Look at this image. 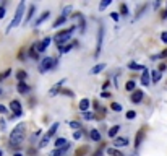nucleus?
<instances>
[{"label":"nucleus","mask_w":167,"mask_h":156,"mask_svg":"<svg viewBox=\"0 0 167 156\" xmlns=\"http://www.w3.org/2000/svg\"><path fill=\"white\" fill-rule=\"evenodd\" d=\"M0 156H3V151H2V150H0Z\"/></svg>","instance_id":"de8ad7c7"},{"label":"nucleus","mask_w":167,"mask_h":156,"mask_svg":"<svg viewBox=\"0 0 167 156\" xmlns=\"http://www.w3.org/2000/svg\"><path fill=\"white\" fill-rule=\"evenodd\" d=\"M49 138H50V137H47V135H45V137L42 138V140H41V143H39V145H41V146L44 148V146H45V145H47V143H49Z\"/></svg>","instance_id":"c85d7f7f"},{"label":"nucleus","mask_w":167,"mask_h":156,"mask_svg":"<svg viewBox=\"0 0 167 156\" xmlns=\"http://www.w3.org/2000/svg\"><path fill=\"white\" fill-rule=\"evenodd\" d=\"M10 73H11V70H10V68H8V70H5L3 73H0V80H5V78H7Z\"/></svg>","instance_id":"c756f323"},{"label":"nucleus","mask_w":167,"mask_h":156,"mask_svg":"<svg viewBox=\"0 0 167 156\" xmlns=\"http://www.w3.org/2000/svg\"><path fill=\"white\" fill-rule=\"evenodd\" d=\"M16 90H18L20 93H26V91H29V86H28L25 82H20L18 86H16Z\"/></svg>","instance_id":"ddd939ff"},{"label":"nucleus","mask_w":167,"mask_h":156,"mask_svg":"<svg viewBox=\"0 0 167 156\" xmlns=\"http://www.w3.org/2000/svg\"><path fill=\"white\" fill-rule=\"evenodd\" d=\"M151 78H153V82H154V83H157L159 80H161V72H157V70L151 72Z\"/></svg>","instance_id":"aec40b11"},{"label":"nucleus","mask_w":167,"mask_h":156,"mask_svg":"<svg viewBox=\"0 0 167 156\" xmlns=\"http://www.w3.org/2000/svg\"><path fill=\"white\" fill-rule=\"evenodd\" d=\"M162 18H164V20H165V18H167V10H165V11H164V15H162Z\"/></svg>","instance_id":"a18cd8bd"},{"label":"nucleus","mask_w":167,"mask_h":156,"mask_svg":"<svg viewBox=\"0 0 167 156\" xmlns=\"http://www.w3.org/2000/svg\"><path fill=\"white\" fill-rule=\"evenodd\" d=\"M107 153L111 154V156H125L122 151H118V150H115V148H109V150H107Z\"/></svg>","instance_id":"f3484780"},{"label":"nucleus","mask_w":167,"mask_h":156,"mask_svg":"<svg viewBox=\"0 0 167 156\" xmlns=\"http://www.w3.org/2000/svg\"><path fill=\"white\" fill-rule=\"evenodd\" d=\"M15 156H23V154H21V153H16V154H15Z\"/></svg>","instance_id":"49530a36"},{"label":"nucleus","mask_w":167,"mask_h":156,"mask_svg":"<svg viewBox=\"0 0 167 156\" xmlns=\"http://www.w3.org/2000/svg\"><path fill=\"white\" fill-rule=\"evenodd\" d=\"M109 5H111V0H102L101 5H99V10H104L106 7H109Z\"/></svg>","instance_id":"cd10ccee"},{"label":"nucleus","mask_w":167,"mask_h":156,"mask_svg":"<svg viewBox=\"0 0 167 156\" xmlns=\"http://www.w3.org/2000/svg\"><path fill=\"white\" fill-rule=\"evenodd\" d=\"M81 135H83V134H81V130H80V132L76 130V132L73 134V138H75V140H80V138H81Z\"/></svg>","instance_id":"473e14b6"},{"label":"nucleus","mask_w":167,"mask_h":156,"mask_svg":"<svg viewBox=\"0 0 167 156\" xmlns=\"http://www.w3.org/2000/svg\"><path fill=\"white\" fill-rule=\"evenodd\" d=\"M57 129H59V124H54V125L49 129V132H47V137H52V135L55 134V132H57Z\"/></svg>","instance_id":"a878e982"},{"label":"nucleus","mask_w":167,"mask_h":156,"mask_svg":"<svg viewBox=\"0 0 167 156\" xmlns=\"http://www.w3.org/2000/svg\"><path fill=\"white\" fill-rule=\"evenodd\" d=\"M70 10H72V7H67L65 10H63V15H62L63 18H67V15H68V11H70Z\"/></svg>","instance_id":"4c0bfd02"},{"label":"nucleus","mask_w":167,"mask_h":156,"mask_svg":"<svg viewBox=\"0 0 167 156\" xmlns=\"http://www.w3.org/2000/svg\"><path fill=\"white\" fill-rule=\"evenodd\" d=\"M125 88H126V91H131V90H135V82H133V80H131V82H126Z\"/></svg>","instance_id":"bb28decb"},{"label":"nucleus","mask_w":167,"mask_h":156,"mask_svg":"<svg viewBox=\"0 0 167 156\" xmlns=\"http://www.w3.org/2000/svg\"><path fill=\"white\" fill-rule=\"evenodd\" d=\"M102 36H104V30L102 28H99V36H97V47H96V54L94 57H97L101 54V47H102Z\"/></svg>","instance_id":"423d86ee"},{"label":"nucleus","mask_w":167,"mask_h":156,"mask_svg":"<svg viewBox=\"0 0 167 156\" xmlns=\"http://www.w3.org/2000/svg\"><path fill=\"white\" fill-rule=\"evenodd\" d=\"M54 145H55V148H65V146H68V142L65 138H57Z\"/></svg>","instance_id":"9b49d317"},{"label":"nucleus","mask_w":167,"mask_h":156,"mask_svg":"<svg viewBox=\"0 0 167 156\" xmlns=\"http://www.w3.org/2000/svg\"><path fill=\"white\" fill-rule=\"evenodd\" d=\"M120 10H122V15H128V8H126V5H122Z\"/></svg>","instance_id":"c9c22d12"},{"label":"nucleus","mask_w":167,"mask_h":156,"mask_svg":"<svg viewBox=\"0 0 167 156\" xmlns=\"http://www.w3.org/2000/svg\"><path fill=\"white\" fill-rule=\"evenodd\" d=\"M135 115H136V112L135 111H128V112H126V119H135Z\"/></svg>","instance_id":"2f4dec72"},{"label":"nucleus","mask_w":167,"mask_h":156,"mask_svg":"<svg viewBox=\"0 0 167 156\" xmlns=\"http://www.w3.org/2000/svg\"><path fill=\"white\" fill-rule=\"evenodd\" d=\"M141 138H143V130H140V132H138V134H136V138H135V146H136V148L140 146V143H141Z\"/></svg>","instance_id":"5701e85b"},{"label":"nucleus","mask_w":167,"mask_h":156,"mask_svg":"<svg viewBox=\"0 0 167 156\" xmlns=\"http://www.w3.org/2000/svg\"><path fill=\"white\" fill-rule=\"evenodd\" d=\"M159 57H167V49H165V50H162V54H161Z\"/></svg>","instance_id":"c03bdc74"},{"label":"nucleus","mask_w":167,"mask_h":156,"mask_svg":"<svg viewBox=\"0 0 167 156\" xmlns=\"http://www.w3.org/2000/svg\"><path fill=\"white\" fill-rule=\"evenodd\" d=\"M34 10H36V7H34V5H31V7H29V11H28V13H26V23H28V21H29V20L33 18V15H34Z\"/></svg>","instance_id":"b1692460"},{"label":"nucleus","mask_w":167,"mask_h":156,"mask_svg":"<svg viewBox=\"0 0 167 156\" xmlns=\"http://www.w3.org/2000/svg\"><path fill=\"white\" fill-rule=\"evenodd\" d=\"M101 96H102V98H109V96H111V94H109L107 91H104V93H101Z\"/></svg>","instance_id":"37998d69"},{"label":"nucleus","mask_w":167,"mask_h":156,"mask_svg":"<svg viewBox=\"0 0 167 156\" xmlns=\"http://www.w3.org/2000/svg\"><path fill=\"white\" fill-rule=\"evenodd\" d=\"M161 39H162V42L167 44V31H164L162 34H161Z\"/></svg>","instance_id":"e433bc0d"},{"label":"nucleus","mask_w":167,"mask_h":156,"mask_svg":"<svg viewBox=\"0 0 167 156\" xmlns=\"http://www.w3.org/2000/svg\"><path fill=\"white\" fill-rule=\"evenodd\" d=\"M0 94H2V90H0Z\"/></svg>","instance_id":"09e8293b"},{"label":"nucleus","mask_w":167,"mask_h":156,"mask_svg":"<svg viewBox=\"0 0 167 156\" xmlns=\"http://www.w3.org/2000/svg\"><path fill=\"white\" fill-rule=\"evenodd\" d=\"M88 107H89V99H81L80 101V109H81V111H86Z\"/></svg>","instance_id":"6ab92c4d"},{"label":"nucleus","mask_w":167,"mask_h":156,"mask_svg":"<svg viewBox=\"0 0 167 156\" xmlns=\"http://www.w3.org/2000/svg\"><path fill=\"white\" fill-rule=\"evenodd\" d=\"M112 109H114V111H117V112H120V111H122V106L117 104V102H112Z\"/></svg>","instance_id":"7c9ffc66"},{"label":"nucleus","mask_w":167,"mask_h":156,"mask_svg":"<svg viewBox=\"0 0 167 156\" xmlns=\"http://www.w3.org/2000/svg\"><path fill=\"white\" fill-rule=\"evenodd\" d=\"M73 30H75V26H72L70 30H65V31H62V33H59L55 36V42L62 47V44L63 42H67L68 39H70V36H72V33H73Z\"/></svg>","instance_id":"7ed1b4c3"},{"label":"nucleus","mask_w":167,"mask_h":156,"mask_svg":"<svg viewBox=\"0 0 167 156\" xmlns=\"http://www.w3.org/2000/svg\"><path fill=\"white\" fill-rule=\"evenodd\" d=\"M104 68H106V63H97V65H96L94 68H91V73H93V75H96V73L102 72Z\"/></svg>","instance_id":"4468645a"},{"label":"nucleus","mask_w":167,"mask_h":156,"mask_svg":"<svg viewBox=\"0 0 167 156\" xmlns=\"http://www.w3.org/2000/svg\"><path fill=\"white\" fill-rule=\"evenodd\" d=\"M3 16H5V8L0 7V18H3Z\"/></svg>","instance_id":"ea45409f"},{"label":"nucleus","mask_w":167,"mask_h":156,"mask_svg":"<svg viewBox=\"0 0 167 156\" xmlns=\"http://www.w3.org/2000/svg\"><path fill=\"white\" fill-rule=\"evenodd\" d=\"M143 99V91H133V94H131V101H133L135 104L141 102Z\"/></svg>","instance_id":"9d476101"},{"label":"nucleus","mask_w":167,"mask_h":156,"mask_svg":"<svg viewBox=\"0 0 167 156\" xmlns=\"http://www.w3.org/2000/svg\"><path fill=\"white\" fill-rule=\"evenodd\" d=\"M149 78H151V73H149V70H146V68H145V70H143V75H141V83L145 85V86H148L149 82H151Z\"/></svg>","instance_id":"6e6552de"},{"label":"nucleus","mask_w":167,"mask_h":156,"mask_svg":"<svg viewBox=\"0 0 167 156\" xmlns=\"http://www.w3.org/2000/svg\"><path fill=\"white\" fill-rule=\"evenodd\" d=\"M29 55L33 57V59H37V49H36V44L31 46V49H29Z\"/></svg>","instance_id":"393cba45"},{"label":"nucleus","mask_w":167,"mask_h":156,"mask_svg":"<svg viewBox=\"0 0 167 156\" xmlns=\"http://www.w3.org/2000/svg\"><path fill=\"white\" fill-rule=\"evenodd\" d=\"M111 16H112V20H115V21H117V20H118V15H117V13H112Z\"/></svg>","instance_id":"a19ab883"},{"label":"nucleus","mask_w":167,"mask_h":156,"mask_svg":"<svg viewBox=\"0 0 167 156\" xmlns=\"http://www.w3.org/2000/svg\"><path fill=\"white\" fill-rule=\"evenodd\" d=\"M50 44V38H45L42 42H39V44H36V49H37V52H44L45 49H47V46Z\"/></svg>","instance_id":"0eeeda50"},{"label":"nucleus","mask_w":167,"mask_h":156,"mask_svg":"<svg viewBox=\"0 0 167 156\" xmlns=\"http://www.w3.org/2000/svg\"><path fill=\"white\" fill-rule=\"evenodd\" d=\"M118 130H120V125H114V127H111V130H109V137H117Z\"/></svg>","instance_id":"dca6fc26"},{"label":"nucleus","mask_w":167,"mask_h":156,"mask_svg":"<svg viewBox=\"0 0 167 156\" xmlns=\"http://www.w3.org/2000/svg\"><path fill=\"white\" fill-rule=\"evenodd\" d=\"M49 13H50V11H44V13H42V15H41V16H39V18L36 20V23H34V25L37 26V25H41L42 21H45V20L49 18Z\"/></svg>","instance_id":"2eb2a0df"},{"label":"nucleus","mask_w":167,"mask_h":156,"mask_svg":"<svg viewBox=\"0 0 167 156\" xmlns=\"http://www.w3.org/2000/svg\"><path fill=\"white\" fill-rule=\"evenodd\" d=\"M23 13H25V3H20L18 5V10H16V13H15V16H13V20H11V23H10V26H8V31L11 30V28H16L21 23V18H23Z\"/></svg>","instance_id":"f03ea898"},{"label":"nucleus","mask_w":167,"mask_h":156,"mask_svg":"<svg viewBox=\"0 0 167 156\" xmlns=\"http://www.w3.org/2000/svg\"><path fill=\"white\" fill-rule=\"evenodd\" d=\"M70 148V145L68 146H65V148H57V150H54L52 153H50V156H62V154H65L67 153V150Z\"/></svg>","instance_id":"f8f14e48"},{"label":"nucleus","mask_w":167,"mask_h":156,"mask_svg":"<svg viewBox=\"0 0 167 156\" xmlns=\"http://www.w3.org/2000/svg\"><path fill=\"white\" fill-rule=\"evenodd\" d=\"M70 127L72 129H80V124L78 122H70Z\"/></svg>","instance_id":"58836bf2"},{"label":"nucleus","mask_w":167,"mask_h":156,"mask_svg":"<svg viewBox=\"0 0 167 156\" xmlns=\"http://www.w3.org/2000/svg\"><path fill=\"white\" fill-rule=\"evenodd\" d=\"M10 109L13 111V114L16 115V117L23 114V112H21V104H20V101H11V102H10Z\"/></svg>","instance_id":"39448f33"},{"label":"nucleus","mask_w":167,"mask_h":156,"mask_svg":"<svg viewBox=\"0 0 167 156\" xmlns=\"http://www.w3.org/2000/svg\"><path fill=\"white\" fill-rule=\"evenodd\" d=\"M84 119L86 120H91V119H94V115L91 114V112H84Z\"/></svg>","instance_id":"f704fd0d"},{"label":"nucleus","mask_w":167,"mask_h":156,"mask_svg":"<svg viewBox=\"0 0 167 156\" xmlns=\"http://www.w3.org/2000/svg\"><path fill=\"white\" fill-rule=\"evenodd\" d=\"M5 111H7V109H5V106H2V104H0V114H3Z\"/></svg>","instance_id":"79ce46f5"},{"label":"nucleus","mask_w":167,"mask_h":156,"mask_svg":"<svg viewBox=\"0 0 167 156\" xmlns=\"http://www.w3.org/2000/svg\"><path fill=\"white\" fill-rule=\"evenodd\" d=\"M115 146H126V145H128V138H125V137H117V138H115Z\"/></svg>","instance_id":"1a4fd4ad"},{"label":"nucleus","mask_w":167,"mask_h":156,"mask_svg":"<svg viewBox=\"0 0 167 156\" xmlns=\"http://www.w3.org/2000/svg\"><path fill=\"white\" fill-rule=\"evenodd\" d=\"M54 63H55V60L52 59V57H45V59H42V62H41L39 70H41V72H47V70H50V68L54 67Z\"/></svg>","instance_id":"20e7f679"},{"label":"nucleus","mask_w":167,"mask_h":156,"mask_svg":"<svg viewBox=\"0 0 167 156\" xmlns=\"http://www.w3.org/2000/svg\"><path fill=\"white\" fill-rule=\"evenodd\" d=\"M62 23H65V18H63V16H60V18L54 23V26H59V25H62Z\"/></svg>","instance_id":"72a5a7b5"},{"label":"nucleus","mask_w":167,"mask_h":156,"mask_svg":"<svg viewBox=\"0 0 167 156\" xmlns=\"http://www.w3.org/2000/svg\"><path fill=\"white\" fill-rule=\"evenodd\" d=\"M91 138H93L94 142H99V140H101V134H99L96 129H93V130H91Z\"/></svg>","instance_id":"a211bd4d"},{"label":"nucleus","mask_w":167,"mask_h":156,"mask_svg":"<svg viewBox=\"0 0 167 156\" xmlns=\"http://www.w3.org/2000/svg\"><path fill=\"white\" fill-rule=\"evenodd\" d=\"M128 67L131 68V70H145V67H143V65H138V63H135V62H130Z\"/></svg>","instance_id":"4be33fe9"},{"label":"nucleus","mask_w":167,"mask_h":156,"mask_svg":"<svg viewBox=\"0 0 167 156\" xmlns=\"http://www.w3.org/2000/svg\"><path fill=\"white\" fill-rule=\"evenodd\" d=\"M26 77H28V75H26L25 70H18V72H16V78H18L20 82H25V78H26Z\"/></svg>","instance_id":"412c9836"},{"label":"nucleus","mask_w":167,"mask_h":156,"mask_svg":"<svg viewBox=\"0 0 167 156\" xmlns=\"http://www.w3.org/2000/svg\"><path fill=\"white\" fill-rule=\"evenodd\" d=\"M25 142V124H18L10 134V143L13 146H20Z\"/></svg>","instance_id":"f257e3e1"}]
</instances>
